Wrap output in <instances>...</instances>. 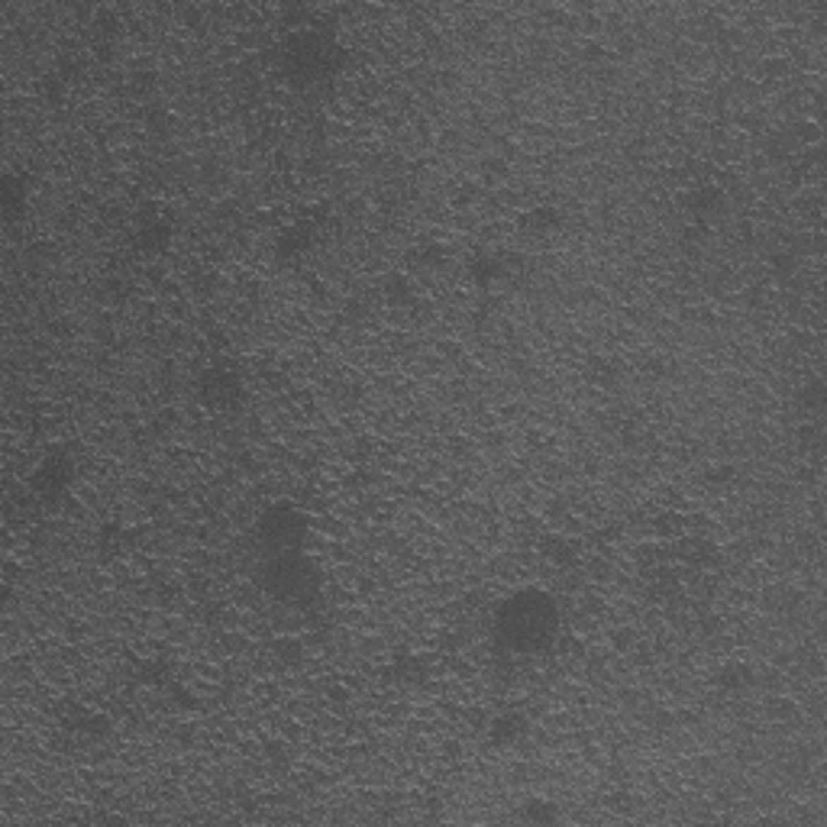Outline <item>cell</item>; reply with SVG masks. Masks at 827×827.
Instances as JSON below:
<instances>
[{
  "label": "cell",
  "instance_id": "2",
  "mask_svg": "<svg viewBox=\"0 0 827 827\" xmlns=\"http://www.w3.org/2000/svg\"><path fill=\"white\" fill-rule=\"evenodd\" d=\"M560 814H556V808H553L550 802H530L527 808H524V821H533V824H550V821H556Z\"/></svg>",
  "mask_w": 827,
  "mask_h": 827
},
{
  "label": "cell",
  "instance_id": "1",
  "mask_svg": "<svg viewBox=\"0 0 827 827\" xmlns=\"http://www.w3.org/2000/svg\"><path fill=\"white\" fill-rule=\"evenodd\" d=\"M524 734V718H517V714H507V718H501L495 728H491V737H495V743H511L514 737Z\"/></svg>",
  "mask_w": 827,
  "mask_h": 827
},
{
  "label": "cell",
  "instance_id": "3",
  "mask_svg": "<svg viewBox=\"0 0 827 827\" xmlns=\"http://www.w3.org/2000/svg\"><path fill=\"white\" fill-rule=\"evenodd\" d=\"M802 401H804L808 407H811V411H821V407H824V388H821V382H814L811 388L804 391Z\"/></svg>",
  "mask_w": 827,
  "mask_h": 827
}]
</instances>
